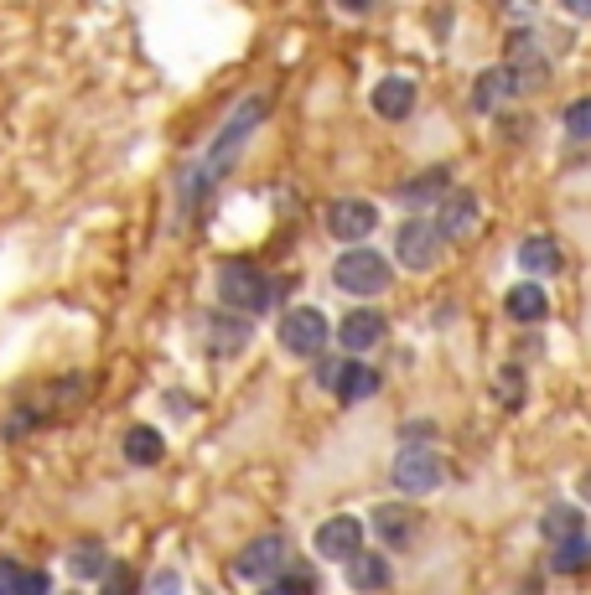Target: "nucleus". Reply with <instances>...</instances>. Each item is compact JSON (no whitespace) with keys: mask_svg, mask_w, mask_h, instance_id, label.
<instances>
[{"mask_svg":"<svg viewBox=\"0 0 591 595\" xmlns=\"http://www.w3.org/2000/svg\"><path fill=\"white\" fill-rule=\"evenodd\" d=\"M265 115H270V99H259V93H255V99H244V105L228 115L224 130H218V140L208 146V156L197 161V177L213 187V181L224 177V171H234V156H239L244 140L259 130V119H265Z\"/></svg>","mask_w":591,"mask_h":595,"instance_id":"obj_1","label":"nucleus"},{"mask_svg":"<svg viewBox=\"0 0 591 595\" xmlns=\"http://www.w3.org/2000/svg\"><path fill=\"white\" fill-rule=\"evenodd\" d=\"M390 280H394V265H390V254H380V249H364V244H358V249H343L333 259V285L348 300L384 296Z\"/></svg>","mask_w":591,"mask_h":595,"instance_id":"obj_2","label":"nucleus"},{"mask_svg":"<svg viewBox=\"0 0 591 595\" xmlns=\"http://www.w3.org/2000/svg\"><path fill=\"white\" fill-rule=\"evenodd\" d=\"M275 290L270 280H265V269L259 265H249V259H228V265H218V300H224V311H234V316H249L255 311H270L275 306Z\"/></svg>","mask_w":591,"mask_h":595,"instance_id":"obj_3","label":"nucleus"},{"mask_svg":"<svg viewBox=\"0 0 591 595\" xmlns=\"http://www.w3.org/2000/svg\"><path fill=\"white\" fill-rule=\"evenodd\" d=\"M499 73L509 83V93H540L550 83V58L540 52L530 31H519V37H509V58L499 62Z\"/></svg>","mask_w":591,"mask_h":595,"instance_id":"obj_4","label":"nucleus"},{"mask_svg":"<svg viewBox=\"0 0 591 595\" xmlns=\"http://www.w3.org/2000/svg\"><path fill=\"white\" fill-rule=\"evenodd\" d=\"M275 337H280V347H286L290 357H322V347L333 343V321L317 311V306H290L286 316H280V327H275Z\"/></svg>","mask_w":591,"mask_h":595,"instance_id":"obj_5","label":"nucleus"},{"mask_svg":"<svg viewBox=\"0 0 591 595\" xmlns=\"http://www.w3.org/2000/svg\"><path fill=\"white\" fill-rule=\"evenodd\" d=\"M441 249H446V238L436 234L431 218H405V224L394 228V259L410 269V275H425V269L441 265Z\"/></svg>","mask_w":591,"mask_h":595,"instance_id":"obj_6","label":"nucleus"},{"mask_svg":"<svg viewBox=\"0 0 591 595\" xmlns=\"http://www.w3.org/2000/svg\"><path fill=\"white\" fill-rule=\"evenodd\" d=\"M441 476H446V466H441L436 446H405L400 456H394V466H390L394 492H405V497H425V492H436Z\"/></svg>","mask_w":591,"mask_h":595,"instance_id":"obj_7","label":"nucleus"},{"mask_svg":"<svg viewBox=\"0 0 591 595\" xmlns=\"http://www.w3.org/2000/svg\"><path fill=\"white\" fill-rule=\"evenodd\" d=\"M280 565H286V538L280 534H259L249 538L239 554H234V581L244 585H265L280 575Z\"/></svg>","mask_w":591,"mask_h":595,"instance_id":"obj_8","label":"nucleus"},{"mask_svg":"<svg viewBox=\"0 0 591 595\" xmlns=\"http://www.w3.org/2000/svg\"><path fill=\"white\" fill-rule=\"evenodd\" d=\"M364 518H353V513H333V518L317 523V534H312V549L322 559H337V565H348L353 554L364 549Z\"/></svg>","mask_w":591,"mask_h":595,"instance_id":"obj_9","label":"nucleus"},{"mask_svg":"<svg viewBox=\"0 0 591 595\" xmlns=\"http://www.w3.org/2000/svg\"><path fill=\"white\" fill-rule=\"evenodd\" d=\"M374 228H380V208L368 197H337L333 208H327V234L337 244H348V249H358Z\"/></svg>","mask_w":591,"mask_h":595,"instance_id":"obj_10","label":"nucleus"},{"mask_svg":"<svg viewBox=\"0 0 591 595\" xmlns=\"http://www.w3.org/2000/svg\"><path fill=\"white\" fill-rule=\"evenodd\" d=\"M364 528H374V534L384 538V549L405 554V549H415V544H421L425 518L415 513V507H405V503H384V507H374V518H368Z\"/></svg>","mask_w":591,"mask_h":595,"instance_id":"obj_11","label":"nucleus"},{"mask_svg":"<svg viewBox=\"0 0 591 595\" xmlns=\"http://www.w3.org/2000/svg\"><path fill=\"white\" fill-rule=\"evenodd\" d=\"M384 331H390V321H384L380 306H353V311L337 321L333 337L343 343V353L348 357H358V353H368V347H380Z\"/></svg>","mask_w":591,"mask_h":595,"instance_id":"obj_12","label":"nucleus"},{"mask_svg":"<svg viewBox=\"0 0 591 595\" xmlns=\"http://www.w3.org/2000/svg\"><path fill=\"white\" fill-rule=\"evenodd\" d=\"M431 224H436V234L446 238V244H452V238H472L477 224H483V202L472 192H446L436 202V218H431Z\"/></svg>","mask_w":591,"mask_h":595,"instance_id":"obj_13","label":"nucleus"},{"mask_svg":"<svg viewBox=\"0 0 591 595\" xmlns=\"http://www.w3.org/2000/svg\"><path fill=\"white\" fill-rule=\"evenodd\" d=\"M446 192H452V171H446V166H425L421 177H410L394 187L400 208H415V218H421V208H436Z\"/></svg>","mask_w":591,"mask_h":595,"instance_id":"obj_14","label":"nucleus"},{"mask_svg":"<svg viewBox=\"0 0 591 595\" xmlns=\"http://www.w3.org/2000/svg\"><path fill=\"white\" fill-rule=\"evenodd\" d=\"M380 388H384V373H380V368H368V363H358V357H348V363L337 368L333 399H337V404H364V399H374Z\"/></svg>","mask_w":591,"mask_h":595,"instance_id":"obj_15","label":"nucleus"},{"mask_svg":"<svg viewBox=\"0 0 591 595\" xmlns=\"http://www.w3.org/2000/svg\"><path fill=\"white\" fill-rule=\"evenodd\" d=\"M368 105H374V115L380 119H390V125H400V119H410L415 115V83L410 78H380L374 83V93H368Z\"/></svg>","mask_w":591,"mask_h":595,"instance_id":"obj_16","label":"nucleus"},{"mask_svg":"<svg viewBox=\"0 0 591 595\" xmlns=\"http://www.w3.org/2000/svg\"><path fill=\"white\" fill-rule=\"evenodd\" d=\"M581 534H587V513H581L577 503H550L545 513H540V538H545L550 549L565 544V538H581Z\"/></svg>","mask_w":591,"mask_h":595,"instance_id":"obj_17","label":"nucleus"},{"mask_svg":"<svg viewBox=\"0 0 591 595\" xmlns=\"http://www.w3.org/2000/svg\"><path fill=\"white\" fill-rule=\"evenodd\" d=\"M503 311H509V321L534 327V321H545V316H550V296L540 290V280H519L514 290L503 296Z\"/></svg>","mask_w":591,"mask_h":595,"instance_id":"obj_18","label":"nucleus"},{"mask_svg":"<svg viewBox=\"0 0 591 595\" xmlns=\"http://www.w3.org/2000/svg\"><path fill=\"white\" fill-rule=\"evenodd\" d=\"M343 569H348V591H358V595H380L384 585H390V559H384V554L358 549Z\"/></svg>","mask_w":591,"mask_h":595,"instance_id":"obj_19","label":"nucleus"},{"mask_svg":"<svg viewBox=\"0 0 591 595\" xmlns=\"http://www.w3.org/2000/svg\"><path fill=\"white\" fill-rule=\"evenodd\" d=\"M120 450L130 466H161L167 462V440H161V430H151V425H130V430L120 435Z\"/></svg>","mask_w":591,"mask_h":595,"instance_id":"obj_20","label":"nucleus"},{"mask_svg":"<svg viewBox=\"0 0 591 595\" xmlns=\"http://www.w3.org/2000/svg\"><path fill=\"white\" fill-rule=\"evenodd\" d=\"M208 343H213V353L218 357H234V353H244V347H249V321H244V316H224V311H213L208 316Z\"/></svg>","mask_w":591,"mask_h":595,"instance_id":"obj_21","label":"nucleus"},{"mask_svg":"<svg viewBox=\"0 0 591 595\" xmlns=\"http://www.w3.org/2000/svg\"><path fill=\"white\" fill-rule=\"evenodd\" d=\"M519 269H524V275H555V269H561V244L545 234L524 238V244H519Z\"/></svg>","mask_w":591,"mask_h":595,"instance_id":"obj_22","label":"nucleus"},{"mask_svg":"<svg viewBox=\"0 0 591 595\" xmlns=\"http://www.w3.org/2000/svg\"><path fill=\"white\" fill-rule=\"evenodd\" d=\"M581 569H591V538H565V544H555L550 549V575H581Z\"/></svg>","mask_w":591,"mask_h":595,"instance_id":"obj_23","label":"nucleus"},{"mask_svg":"<svg viewBox=\"0 0 591 595\" xmlns=\"http://www.w3.org/2000/svg\"><path fill=\"white\" fill-rule=\"evenodd\" d=\"M68 569H73L78 581H105V569H109V554L99 538H89V544H78L73 554H68Z\"/></svg>","mask_w":591,"mask_h":595,"instance_id":"obj_24","label":"nucleus"},{"mask_svg":"<svg viewBox=\"0 0 591 595\" xmlns=\"http://www.w3.org/2000/svg\"><path fill=\"white\" fill-rule=\"evenodd\" d=\"M499 99H509V83H503L499 68H483V73H477V83H472V109H477V115H487Z\"/></svg>","mask_w":591,"mask_h":595,"instance_id":"obj_25","label":"nucleus"},{"mask_svg":"<svg viewBox=\"0 0 591 595\" xmlns=\"http://www.w3.org/2000/svg\"><path fill=\"white\" fill-rule=\"evenodd\" d=\"M317 591H322V575L312 565L286 569V575H275V585H270V595H317Z\"/></svg>","mask_w":591,"mask_h":595,"instance_id":"obj_26","label":"nucleus"},{"mask_svg":"<svg viewBox=\"0 0 591 595\" xmlns=\"http://www.w3.org/2000/svg\"><path fill=\"white\" fill-rule=\"evenodd\" d=\"M561 125H565V135H571V140H591V93H587V99H577V105H565Z\"/></svg>","mask_w":591,"mask_h":595,"instance_id":"obj_27","label":"nucleus"},{"mask_svg":"<svg viewBox=\"0 0 591 595\" xmlns=\"http://www.w3.org/2000/svg\"><path fill=\"white\" fill-rule=\"evenodd\" d=\"M140 581H136V569L130 565H109L105 569V595H136Z\"/></svg>","mask_w":591,"mask_h":595,"instance_id":"obj_28","label":"nucleus"},{"mask_svg":"<svg viewBox=\"0 0 591 595\" xmlns=\"http://www.w3.org/2000/svg\"><path fill=\"white\" fill-rule=\"evenodd\" d=\"M499 399L509 404V409H519V404H524V368H503L499 373Z\"/></svg>","mask_w":591,"mask_h":595,"instance_id":"obj_29","label":"nucleus"},{"mask_svg":"<svg viewBox=\"0 0 591 595\" xmlns=\"http://www.w3.org/2000/svg\"><path fill=\"white\" fill-rule=\"evenodd\" d=\"M16 595H52V575H47V569H21Z\"/></svg>","mask_w":591,"mask_h":595,"instance_id":"obj_30","label":"nucleus"},{"mask_svg":"<svg viewBox=\"0 0 591 595\" xmlns=\"http://www.w3.org/2000/svg\"><path fill=\"white\" fill-rule=\"evenodd\" d=\"M16 581H21V565L0 554V595H16Z\"/></svg>","mask_w":591,"mask_h":595,"instance_id":"obj_31","label":"nucleus"},{"mask_svg":"<svg viewBox=\"0 0 591 595\" xmlns=\"http://www.w3.org/2000/svg\"><path fill=\"white\" fill-rule=\"evenodd\" d=\"M337 368H343V363H333V357H322V363H317V373H312V378H317V388H327V394H333V384H337Z\"/></svg>","mask_w":591,"mask_h":595,"instance_id":"obj_32","label":"nucleus"},{"mask_svg":"<svg viewBox=\"0 0 591 595\" xmlns=\"http://www.w3.org/2000/svg\"><path fill=\"white\" fill-rule=\"evenodd\" d=\"M156 595H177V575H171V569H161V575H156Z\"/></svg>","mask_w":591,"mask_h":595,"instance_id":"obj_33","label":"nucleus"},{"mask_svg":"<svg viewBox=\"0 0 591 595\" xmlns=\"http://www.w3.org/2000/svg\"><path fill=\"white\" fill-rule=\"evenodd\" d=\"M571 11H577V16H591V0H577V6H571Z\"/></svg>","mask_w":591,"mask_h":595,"instance_id":"obj_34","label":"nucleus"},{"mask_svg":"<svg viewBox=\"0 0 591 595\" xmlns=\"http://www.w3.org/2000/svg\"><path fill=\"white\" fill-rule=\"evenodd\" d=\"M581 492H587V503H591V472H587V476H581Z\"/></svg>","mask_w":591,"mask_h":595,"instance_id":"obj_35","label":"nucleus"}]
</instances>
